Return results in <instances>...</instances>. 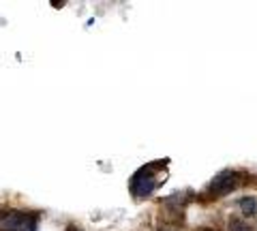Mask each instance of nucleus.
Listing matches in <instances>:
<instances>
[{
	"mask_svg": "<svg viewBox=\"0 0 257 231\" xmlns=\"http://www.w3.org/2000/svg\"><path fill=\"white\" fill-rule=\"evenodd\" d=\"M165 165H167L165 161H155L135 171V176L131 180V193L135 197H148L161 184V180H165L161 178V173L165 176Z\"/></svg>",
	"mask_w": 257,
	"mask_h": 231,
	"instance_id": "f257e3e1",
	"label": "nucleus"
},
{
	"mask_svg": "<svg viewBox=\"0 0 257 231\" xmlns=\"http://www.w3.org/2000/svg\"><path fill=\"white\" fill-rule=\"evenodd\" d=\"M0 231H37V216L26 212H3L0 214Z\"/></svg>",
	"mask_w": 257,
	"mask_h": 231,
	"instance_id": "f03ea898",
	"label": "nucleus"
},
{
	"mask_svg": "<svg viewBox=\"0 0 257 231\" xmlns=\"http://www.w3.org/2000/svg\"><path fill=\"white\" fill-rule=\"evenodd\" d=\"M238 186V173L236 171H221L216 173L210 182V193L216 197H225Z\"/></svg>",
	"mask_w": 257,
	"mask_h": 231,
	"instance_id": "7ed1b4c3",
	"label": "nucleus"
},
{
	"mask_svg": "<svg viewBox=\"0 0 257 231\" xmlns=\"http://www.w3.org/2000/svg\"><path fill=\"white\" fill-rule=\"evenodd\" d=\"M238 208L244 216H255L257 214V199L255 197H242L238 201Z\"/></svg>",
	"mask_w": 257,
	"mask_h": 231,
	"instance_id": "20e7f679",
	"label": "nucleus"
},
{
	"mask_svg": "<svg viewBox=\"0 0 257 231\" xmlns=\"http://www.w3.org/2000/svg\"><path fill=\"white\" fill-rule=\"evenodd\" d=\"M227 227H229V231H253V227L248 225L246 220L238 218V216H231L229 222H227Z\"/></svg>",
	"mask_w": 257,
	"mask_h": 231,
	"instance_id": "39448f33",
	"label": "nucleus"
},
{
	"mask_svg": "<svg viewBox=\"0 0 257 231\" xmlns=\"http://www.w3.org/2000/svg\"><path fill=\"white\" fill-rule=\"evenodd\" d=\"M67 231H82V229H79V227H75V225H71Z\"/></svg>",
	"mask_w": 257,
	"mask_h": 231,
	"instance_id": "423d86ee",
	"label": "nucleus"
}]
</instances>
